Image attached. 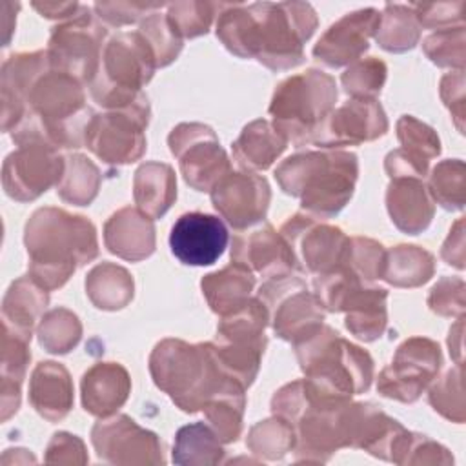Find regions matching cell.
<instances>
[{
  "instance_id": "16",
  "label": "cell",
  "mask_w": 466,
  "mask_h": 466,
  "mask_svg": "<svg viewBox=\"0 0 466 466\" xmlns=\"http://www.w3.org/2000/svg\"><path fill=\"white\" fill-rule=\"evenodd\" d=\"M66 169V157L44 142L22 144L11 151L2 166V187L16 202H31L58 186Z\"/></svg>"
},
{
  "instance_id": "13",
  "label": "cell",
  "mask_w": 466,
  "mask_h": 466,
  "mask_svg": "<svg viewBox=\"0 0 466 466\" xmlns=\"http://www.w3.org/2000/svg\"><path fill=\"white\" fill-rule=\"evenodd\" d=\"M442 364L441 346L428 337H410L399 344L388 366L377 377L382 397L411 404L437 379Z\"/></svg>"
},
{
  "instance_id": "5",
  "label": "cell",
  "mask_w": 466,
  "mask_h": 466,
  "mask_svg": "<svg viewBox=\"0 0 466 466\" xmlns=\"http://www.w3.org/2000/svg\"><path fill=\"white\" fill-rule=\"evenodd\" d=\"M149 373L158 390L186 413L202 411L228 380L211 342L189 344L180 339H162L149 355Z\"/></svg>"
},
{
  "instance_id": "58",
  "label": "cell",
  "mask_w": 466,
  "mask_h": 466,
  "mask_svg": "<svg viewBox=\"0 0 466 466\" xmlns=\"http://www.w3.org/2000/svg\"><path fill=\"white\" fill-rule=\"evenodd\" d=\"M33 7L46 18H60L69 20L80 11L78 2H33Z\"/></svg>"
},
{
  "instance_id": "3",
  "label": "cell",
  "mask_w": 466,
  "mask_h": 466,
  "mask_svg": "<svg viewBox=\"0 0 466 466\" xmlns=\"http://www.w3.org/2000/svg\"><path fill=\"white\" fill-rule=\"evenodd\" d=\"M29 275L47 291L62 288L84 264L98 257L91 220L60 208L36 209L24 228Z\"/></svg>"
},
{
  "instance_id": "17",
  "label": "cell",
  "mask_w": 466,
  "mask_h": 466,
  "mask_svg": "<svg viewBox=\"0 0 466 466\" xmlns=\"http://www.w3.org/2000/svg\"><path fill=\"white\" fill-rule=\"evenodd\" d=\"M91 444L98 459L109 464H164V448L157 433L129 415L115 413L91 428Z\"/></svg>"
},
{
  "instance_id": "29",
  "label": "cell",
  "mask_w": 466,
  "mask_h": 466,
  "mask_svg": "<svg viewBox=\"0 0 466 466\" xmlns=\"http://www.w3.org/2000/svg\"><path fill=\"white\" fill-rule=\"evenodd\" d=\"M47 304L49 291L44 286H40L29 273L18 277L11 282L2 300V329L31 340L33 329L42 319Z\"/></svg>"
},
{
  "instance_id": "7",
  "label": "cell",
  "mask_w": 466,
  "mask_h": 466,
  "mask_svg": "<svg viewBox=\"0 0 466 466\" xmlns=\"http://www.w3.org/2000/svg\"><path fill=\"white\" fill-rule=\"evenodd\" d=\"M155 69V53L138 29L116 33L102 49L98 71L89 82L91 96L107 111L127 107L144 95L142 87Z\"/></svg>"
},
{
  "instance_id": "47",
  "label": "cell",
  "mask_w": 466,
  "mask_h": 466,
  "mask_svg": "<svg viewBox=\"0 0 466 466\" xmlns=\"http://www.w3.org/2000/svg\"><path fill=\"white\" fill-rule=\"evenodd\" d=\"M386 76V64L377 56H368L350 64L340 76V84L351 98H375L382 91Z\"/></svg>"
},
{
  "instance_id": "30",
  "label": "cell",
  "mask_w": 466,
  "mask_h": 466,
  "mask_svg": "<svg viewBox=\"0 0 466 466\" xmlns=\"http://www.w3.org/2000/svg\"><path fill=\"white\" fill-rule=\"evenodd\" d=\"M288 147L286 138L269 120L257 118L244 126L233 142V158L244 171H264Z\"/></svg>"
},
{
  "instance_id": "50",
  "label": "cell",
  "mask_w": 466,
  "mask_h": 466,
  "mask_svg": "<svg viewBox=\"0 0 466 466\" xmlns=\"http://www.w3.org/2000/svg\"><path fill=\"white\" fill-rule=\"evenodd\" d=\"M386 262V249L380 242L368 237H351L348 268H351L364 282L371 284L382 279Z\"/></svg>"
},
{
  "instance_id": "18",
  "label": "cell",
  "mask_w": 466,
  "mask_h": 466,
  "mask_svg": "<svg viewBox=\"0 0 466 466\" xmlns=\"http://www.w3.org/2000/svg\"><path fill=\"white\" fill-rule=\"evenodd\" d=\"M388 127V116L377 98H350L331 109L311 144L322 149L359 146L386 135Z\"/></svg>"
},
{
  "instance_id": "28",
  "label": "cell",
  "mask_w": 466,
  "mask_h": 466,
  "mask_svg": "<svg viewBox=\"0 0 466 466\" xmlns=\"http://www.w3.org/2000/svg\"><path fill=\"white\" fill-rule=\"evenodd\" d=\"M73 380L64 364L44 360L33 368L29 379V402L46 420H62L73 408Z\"/></svg>"
},
{
  "instance_id": "51",
  "label": "cell",
  "mask_w": 466,
  "mask_h": 466,
  "mask_svg": "<svg viewBox=\"0 0 466 466\" xmlns=\"http://www.w3.org/2000/svg\"><path fill=\"white\" fill-rule=\"evenodd\" d=\"M464 280L459 277H442L433 284L428 293V306L441 317H462L464 315Z\"/></svg>"
},
{
  "instance_id": "46",
  "label": "cell",
  "mask_w": 466,
  "mask_h": 466,
  "mask_svg": "<svg viewBox=\"0 0 466 466\" xmlns=\"http://www.w3.org/2000/svg\"><path fill=\"white\" fill-rule=\"evenodd\" d=\"M428 402L444 419L455 424L464 422L462 364H455L437 382L428 386Z\"/></svg>"
},
{
  "instance_id": "25",
  "label": "cell",
  "mask_w": 466,
  "mask_h": 466,
  "mask_svg": "<svg viewBox=\"0 0 466 466\" xmlns=\"http://www.w3.org/2000/svg\"><path fill=\"white\" fill-rule=\"evenodd\" d=\"M51 66L46 49L31 53L11 55L0 75V98H2V129L11 133V129L24 116V93L29 84Z\"/></svg>"
},
{
  "instance_id": "12",
  "label": "cell",
  "mask_w": 466,
  "mask_h": 466,
  "mask_svg": "<svg viewBox=\"0 0 466 466\" xmlns=\"http://www.w3.org/2000/svg\"><path fill=\"white\" fill-rule=\"evenodd\" d=\"M106 36V25L89 7L82 5L73 18L51 29L46 49L51 67L75 76L80 84L89 86L98 71Z\"/></svg>"
},
{
  "instance_id": "44",
  "label": "cell",
  "mask_w": 466,
  "mask_h": 466,
  "mask_svg": "<svg viewBox=\"0 0 466 466\" xmlns=\"http://www.w3.org/2000/svg\"><path fill=\"white\" fill-rule=\"evenodd\" d=\"M368 282H364L351 268L340 266L333 271L315 275L313 288L315 297L326 311L339 313L344 311L351 297Z\"/></svg>"
},
{
  "instance_id": "10",
  "label": "cell",
  "mask_w": 466,
  "mask_h": 466,
  "mask_svg": "<svg viewBox=\"0 0 466 466\" xmlns=\"http://www.w3.org/2000/svg\"><path fill=\"white\" fill-rule=\"evenodd\" d=\"M257 299L266 306L275 335L286 342L304 340L324 324L326 309L297 273L266 279Z\"/></svg>"
},
{
  "instance_id": "8",
  "label": "cell",
  "mask_w": 466,
  "mask_h": 466,
  "mask_svg": "<svg viewBox=\"0 0 466 466\" xmlns=\"http://www.w3.org/2000/svg\"><path fill=\"white\" fill-rule=\"evenodd\" d=\"M335 78L320 69H308L284 78L273 91L268 113L273 127L295 147L311 142L317 127L337 102Z\"/></svg>"
},
{
  "instance_id": "41",
  "label": "cell",
  "mask_w": 466,
  "mask_h": 466,
  "mask_svg": "<svg viewBox=\"0 0 466 466\" xmlns=\"http://www.w3.org/2000/svg\"><path fill=\"white\" fill-rule=\"evenodd\" d=\"M295 428L282 417L273 415L251 426L246 437V446L253 455L264 461H279L295 450Z\"/></svg>"
},
{
  "instance_id": "36",
  "label": "cell",
  "mask_w": 466,
  "mask_h": 466,
  "mask_svg": "<svg viewBox=\"0 0 466 466\" xmlns=\"http://www.w3.org/2000/svg\"><path fill=\"white\" fill-rule=\"evenodd\" d=\"M246 408V388L231 379L202 408L206 422L217 433L222 444L235 442L242 435V419Z\"/></svg>"
},
{
  "instance_id": "45",
  "label": "cell",
  "mask_w": 466,
  "mask_h": 466,
  "mask_svg": "<svg viewBox=\"0 0 466 466\" xmlns=\"http://www.w3.org/2000/svg\"><path fill=\"white\" fill-rule=\"evenodd\" d=\"M220 7L222 2H173L166 5V16L178 36L184 40L206 35L215 16H218Z\"/></svg>"
},
{
  "instance_id": "56",
  "label": "cell",
  "mask_w": 466,
  "mask_h": 466,
  "mask_svg": "<svg viewBox=\"0 0 466 466\" xmlns=\"http://www.w3.org/2000/svg\"><path fill=\"white\" fill-rule=\"evenodd\" d=\"M439 93L444 106L450 109L459 133H464V69L450 71L441 78Z\"/></svg>"
},
{
  "instance_id": "27",
  "label": "cell",
  "mask_w": 466,
  "mask_h": 466,
  "mask_svg": "<svg viewBox=\"0 0 466 466\" xmlns=\"http://www.w3.org/2000/svg\"><path fill=\"white\" fill-rule=\"evenodd\" d=\"M386 208L395 228L408 235L422 233L435 215V202L424 180L415 177L391 178L386 189Z\"/></svg>"
},
{
  "instance_id": "37",
  "label": "cell",
  "mask_w": 466,
  "mask_h": 466,
  "mask_svg": "<svg viewBox=\"0 0 466 466\" xmlns=\"http://www.w3.org/2000/svg\"><path fill=\"white\" fill-rule=\"evenodd\" d=\"M435 273V257L413 244H399L386 251L382 280L395 288H417Z\"/></svg>"
},
{
  "instance_id": "35",
  "label": "cell",
  "mask_w": 466,
  "mask_h": 466,
  "mask_svg": "<svg viewBox=\"0 0 466 466\" xmlns=\"http://www.w3.org/2000/svg\"><path fill=\"white\" fill-rule=\"evenodd\" d=\"M86 293L95 308L116 311L131 302L135 282L126 268L113 262H102L87 273Z\"/></svg>"
},
{
  "instance_id": "43",
  "label": "cell",
  "mask_w": 466,
  "mask_h": 466,
  "mask_svg": "<svg viewBox=\"0 0 466 466\" xmlns=\"http://www.w3.org/2000/svg\"><path fill=\"white\" fill-rule=\"evenodd\" d=\"M38 344L56 355L69 353L82 337L80 319L67 308H53L46 311L36 326Z\"/></svg>"
},
{
  "instance_id": "19",
  "label": "cell",
  "mask_w": 466,
  "mask_h": 466,
  "mask_svg": "<svg viewBox=\"0 0 466 466\" xmlns=\"http://www.w3.org/2000/svg\"><path fill=\"white\" fill-rule=\"evenodd\" d=\"M209 195L217 213L237 231L264 222L271 200L268 180L253 171H229Z\"/></svg>"
},
{
  "instance_id": "9",
  "label": "cell",
  "mask_w": 466,
  "mask_h": 466,
  "mask_svg": "<svg viewBox=\"0 0 466 466\" xmlns=\"http://www.w3.org/2000/svg\"><path fill=\"white\" fill-rule=\"evenodd\" d=\"M268 324L266 306L257 297H249L240 308L220 317L217 335L209 340L222 370L244 388H249L258 373L268 344Z\"/></svg>"
},
{
  "instance_id": "26",
  "label": "cell",
  "mask_w": 466,
  "mask_h": 466,
  "mask_svg": "<svg viewBox=\"0 0 466 466\" xmlns=\"http://www.w3.org/2000/svg\"><path fill=\"white\" fill-rule=\"evenodd\" d=\"M131 393V377L118 362H96L80 382L82 406L93 417L115 415Z\"/></svg>"
},
{
  "instance_id": "54",
  "label": "cell",
  "mask_w": 466,
  "mask_h": 466,
  "mask_svg": "<svg viewBox=\"0 0 466 466\" xmlns=\"http://www.w3.org/2000/svg\"><path fill=\"white\" fill-rule=\"evenodd\" d=\"M44 461L49 464H86L89 457L80 437L67 431H56L47 442Z\"/></svg>"
},
{
  "instance_id": "24",
  "label": "cell",
  "mask_w": 466,
  "mask_h": 466,
  "mask_svg": "<svg viewBox=\"0 0 466 466\" xmlns=\"http://www.w3.org/2000/svg\"><path fill=\"white\" fill-rule=\"evenodd\" d=\"M104 244L109 253L124 260L147 258L157 246L153 218L138 208H120L104 224Z\"/></svg>"
},
{
  "instance_id": "21",
  "label": "cell",
  "mask_w": 466,
  "mask_h": 466,
  "mask_svg": "<svg viewBox=\"0 0 466 466\" xmlns=\"http://www.w3.org/2000/svg\"><path fill=\"white\" fill-rule=\"evenodd\" d=\"M379 20L380 11L375 7L346 13L324 31L313 46V56L328 67H342L357 62L368 51Z\"/></svg>"
},
{
  "instance_id": "31",
  "label": "cell",
  "mask_w": 466,
  "mask_h": 466,
  "mask_svg": "<svg viewBox=\"0 0 466 466\" xmlns=\"http://www.w3.org/2000/svg\"><path fill=\"white\" fill-rule=\"evenodd\" d=\"M253 288L255 273L233 260L222 269L204 275L200 280L209 309L220 317L240 308L249 299Z\"/></svg>"
},
{
  "instance_id": "40",
  "label": "cell",
  "mask_w": 466,
  "mask_h": 466,
  "mask_svg": "<svg viewBox=\"0 0 466 466\" xmlns=\"http://www.w3.org/2000/svg\"><path fill=\"white\" fill-rule=\"evenodd\" d=\"M102 173L86 155L75 153L66 157V169L56 186L58 197L73 206H89L98 195Z\"/></svg>"
},
{
  "instance_id": "32",
  "label": "cell",
  "mask_w": 466,
  "mask_h": 466,
  "mask_svg": "<svg viewBox=\"0 0 466 466\" xmlns=\"http://www.w3.org/2000/svg\"><path fill=\"white\" fill-rule=\"evenodd\" d=\"M133 198L137 208L155 218L167 213L177 198V177L169 164L144 162L133 177Z\"/></svg>"
},
{
  "instance_id": "11",
  "label": "cell",
  "mask_w": 466,
  "mask_h": 466,
  "mask_svg": "<svg viewBox=\"0 0 466 466\" xmlns=\"http://www.w3.org/2000/svg\"><path fill=\"white\" fill-rule=\"evenodd\" d=\"M151 107L144 93L135 104L93 115L86 131V147L107 164H131L146 153V127Z\"/></svg>"
},
{
  "instance_id": "55",
  "label": "cell",
  "mask_w": 466,
  "mask_h": 466,
  "mask_svg": "<svg viewBox=\"0 0 466 466\" xmlns=\"http://www.w3.org/2000/svg\"><path fill=\"white\" fill-rule=\"evenodd\" d=\"M402 464H453V455L448 448L431 441L426 435L413 433Z\"/></svg>"
},
{
  "instance_id": "53",
  "label": "cell",
  "mask_w": 466,
  "mask_h": 466,
  "mask_svg": "<svg viewBox=\"0 0 466 466\" xmlns=\"http://www.w3.org/2000/svg\"><path fill=\"white\" fill-rule=\"evenodd\" d=\"M420 27L446 29L464 24L466 2H439V4H410Z\"/></svg>"
},
{
  "instance_id": "33",
  "label": "cell",
  "mask_w": 466,
  "mask_h": 466,
  "mask_svg": "<svg viewBox=\"0 0 466 466\" xmlns=\"http://www.w3.org/2000/svg\"><path fill=\"white\" fill-rule=\"evenodd\" d=\"M388 291L371 284H364L346 306V329L364 342L382 337L388 326Z\"/></svg>"
},
{
  "instance_id": "48",
  "label": "cell",
  "mask_w": 466,
  "mask_h": 466,
  "mask_svg": "<svg viewBox=\"0 0 466 466\" xmlns=\"http://www.w3.org/2000/svg\"><path fill=\"white\" fill-rule=\"evenodd\" d=\"M466 38L464 24L446 29H437L422 40L424 55L439 67H450L453 71L464 69L466 62Z\"/></svg>"
},
{
  "instance_id": "6",
  "label": "cell",
  "mask_w": 466,
  "mask_h": 466,
  "mask_svg": "<svg viewBox=\"0 0 466 466\" xmlns=\"http://www.w3.org/2000/svg\"><path fill=\"white\" fill-rule=\"evenodd\" d=\"M293 348L304 379L319 393L351 399L370 390L375 370L371 355L340 337L331 326L322 324Z\"/></svg>"
},
{
  "instance_id": "22",
  "label": "cell",
  "mask_w": 466,
  "mask_h": 466,
  "mask_svg": "<svg viewBox=\"0 0 466 466\" xmlns=\"http://www.w3.org/2000/svg\"><path fill=\"white\" fill-rule=\"evenodd\" d=\"M231 260L264 279L284 273H302L286 238L268 222L238 231L233 237Z\"/></svg>"
},
{
  "instance_id": "4",
  "label": "cell",
  "mask_w": 466,
  "mask_h": 466,
  "mask_svg": "<svg viewBox=\"0 0 466 466\" xmlns=\"http://www.w3.org/2000/svg\"><path fill=\"white\" fill-rule=\"evenodd\" d=\"M357 177V155L342 149L295 153L275 169L280 189L300 198V208L319 220L342 211L353 197Z\"/></svg>"
},
{
  "instance_id": "42",
  "label": "cell",
  "mask_w": 466,
  "mask_h": 466,
  "mask_svg": "<svg viewBox=\"0 0 466 466\" xmlns=\"http://www.w3.org/2000/svg\"><path fill=\"white\" fill-rule=\"evenodd\" d=\"M428 193L448 211H461L466 202V166L461 158L439 162L428 175Z\"/></svg>"
},
{
  "instance_id": "15",
  "label": "cell",
  "mask_w": 466,
  "mask_h": 466,
  "mask_svg": "<svg viewBox=\"0 0 466 466\" xmlns=\"http://www.w3.org/2000/svg\"><path fill=\"white\" fill-rule=\"evenodd\" d=\"M279 233L289 244L302 273L315 277L348 266L351 237L337 226L297 213L282 224Z\"/></svg>"
},
{
  "instance_id": "59",
  "label": "cell",
  "mask_w": 466,
  "mask_h": 466,
  "mask_svg": "<svg viewBox=\"0 0 466 466\" xmlns=\"http://www.w3.org/2000/svg\"><path fill=\"white\" fill-rule=\"evenodd\" d=\"M462 331H464V315L457 317V322L450 328L448 348L450 355L455 359V364H462Z\"/></svg>"
},
{
  "instance_id": "38",
  "label": "cell",
  "mask_w": 466,
  "mask_h": 466,
  "mask_svg": "<svg viewBox=\"0 0 466 466\" xmlns=\"http://www.w3.org/2000/svg\"><path fill=\"white\" fill-rule=\"evenodd\" d=\"M224 459V448L208 422L182 426L175 435L173 462L182 466L218 464Z\"/></svg>"
},
{
  "instance_id": "49",
  "label": "cell",
  "mask_w": 466,
  "mask_h": 466,
  "mask_svg": "<svg viewBox=\"0 0 466 466\" xmlns=\"http://www.w3.org/2000/svg\"><path fill=\"white\" fill-rule=\"evenodd\" d=\"M138 31L144 35V38L151 46L155 58H157V67L169 66L180 55L184 40L173 29L166 13L155 11V13L147 15L138 24Z\"/></svg>"
},
{
  "instance_id": "39",
  "label": "cell",
  "mask_w": 466,
  "mask_h": 466,
  "mask_svg": "<svg viewBox=\"0 0 466 466\" xmlns=\"http://www.w3.org/2000/svg\"><path fill=\"white\" fill-rule=\"evenodd\" d=\"M420 29L410 4H386L373 38L384 51L404 53L419 44Z\"/></svg>"
},
{
  "instance_id": "52",
  "label": "cell",
  "mask_w": 466,
  "mask_h": 466,
  "mask_svg": "<svg viewBox=\"0 0 466 466\" xmlns=\"http://www.w3.org/2000/svg\"><path fill=\"white\" fill-rule=\"evenodd\" d=\"M167 4H144V2H96L93 13L102 24L122 27L129 24H140L147 15L160 11Z\"/></svg>"
},
{
  "instance_id": "57",
  "label": "cell",
  "mask_w": 466,
  "mask_h": 466,
  "mask_svg": "<svg viewBox=\"0 0 466 466\" xmlns=\"http://www.w3.org/2000/svg\"><path fill=\"white\" fill-rule=\"evenodd\" d=\"M441 257L446 264L464 269L466 262V253H464V218H457L455 224L450 229V235L446 237L442 248H441Z\"/></svg>"
},
{
  "instance_id": "14",
  "label": "cell",
  "mask_w": 466,
  "mask_h": 466,
  "mask_svg": "<svg viewBox=\"0 0 466 466\" xmlns=\"http://www.w3.org/2000/svg\"><path fill=\"white\" fill-rule=\"evenodd\" d=\"M171 155L178 160L187 186L209 193L231 171V160L215 131L200 122H182L167 135Z\"/></svg>"
},
{
  "instance_id": "20",
  "label": "cell",
  "mask_w": 466,
  "mask_h": 466,
  "mask_svg": "<svg viewBox=\"0 0 466 466\" xmlns=\"http://www.w3.org/2000/svg\"><path fill=\"white\" fill-rule=\"evenodd\" d=\"M229 242L224 222L209 213L191 211L180 215L169 233L171 253L187 266H211Z\"/></svg>"
},
{
  "instance_id": "34",
  "label": "cell",
  "mask_w": 466,
  "mask_h": 466,
  "mask_svg": "<svg viewBox=\"0 0 466 466\" xmlns=\"http://www.w3.org/2000/svg\"><path fill=\"white\" fill-rule=\"evenodd\" d=\"M27 339L2 329V384H0V410L2 420L5 422L20 408L22 382L25 379L27 364L31 360Z\"/></svg>"
},
{
  "instance_id": "2",
  "label": "cell",
  "mask_w": 466,
  "mask_h": 466,
  "mask_svg": "<svg viewBox=\"0 0 466 466\" xmlns=\"http://www.w3.org/2000/svg\"><path fill=\"white\" fill-rule=\"evenodd\" d=\"M82 86L75 76L51 66L42 71L24 93V116L9 133L13 142H44L56 149L82 147L95 115L86 104Z\"/></svg>"
},
{
  "instance_id": "23",
  "label": "cell",
  "mask_w": 466,
  "mask_h": 466,
  "mask_svg": "<svg viewBox=\"0 0 466 466\" xmlns=\"http://www.w3.org/2000/svg\"><path fill=\"white\" fill-rule=\"evenodd\" d=\"M397 138L400 147L390 151L384 158V169L390 178L428 175L430 160L441 155V138L433 127L411 115H402L397 120Z\"/></svg>"
},
{
  "instance_id": "1",
  "label": "cell",
  "mask_w": 466,
  "mask_h": 466,
  "mask_svg": "<svg viewBox=\"0 0 466 466\" xmlns=\"http://www.w3.org/2000/svg\"><path fill=\"white\" fill-rule=\"evenodd\" d=\"M317 25V13L308 2H235L222 4L215 33L235 56L286 71L304 62V44Z\"/></svg>"
}]
</instances>
